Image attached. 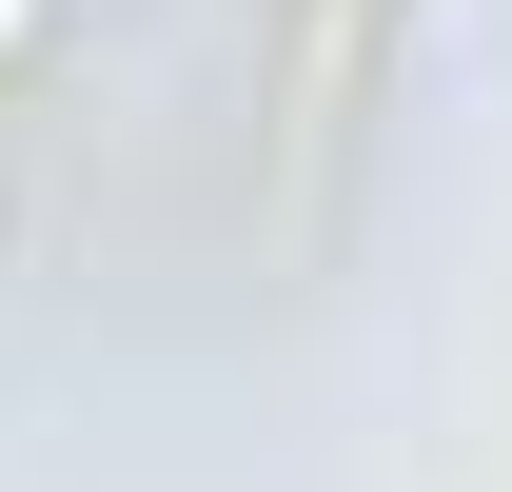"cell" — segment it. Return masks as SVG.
<instances>
[{
	"mask_svg": "<svg viewBox=\"0 0 512 492\" xmlns=\"http://www.w3.org/2000/svg\"><path fill=\"white\" fill-rule=\"evenodd\" d=\"M40 20H60V0H0V60H40Z\"/></svg>",
	"mask_w": 512,
	"mask_h": 492,
	"instance_id": "1",
	"label": "cell"
}]
</instances>
